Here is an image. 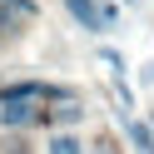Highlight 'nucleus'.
<instances>
[{"label":"nucleus","mask_w":154,"mask_h":154,"mask_svg":"<svg viewBox=\"0 0 154 154\" xmlns=\"http://www.w3.org/2000/svg\"><path fill=\"white\" fill-rule=\"evenodd\" d=\"M40 119H45V109H40V104H30V100H15V104H0V129H10V134L30 129V124H40Z\"/></svg>","instance_id":"obj_1"},{"label":"nucleus","mask_w":154,"mask_h":154,"mask_svg":"<svg viewBox=\"0 0 154 154\" xmlns=\"http://www.w3.org/2000/svg\"><path fill=\"white\" fill-rule=\"evenodd\" d=\"M65 10H70V20L80 25V30L90 35H104V20H100V0H60Z\"/></svg>","instance_id":"obj_2"},{"label":"nucleus","mask_w":154,"mask_h":154,"mask_svg":"<svg viewBox=\"0 0 154 154\" xmlns=\"http://www.w3.org/2000/svg\"><path fill=\"white\" fill-rule=\"evenodd\" d=\"M119 124H124V139L134 144V154H154V124H144V119H129L124 109H119Z\"/></svg>","instance_id":"obj_3"},{"label":"nucleus","mask_w":154,"mask_h":154,"mask_svg":"<svg viewBox=\"0 0 154 154\" xmlns=\"http://www.w3.org/2000/svg\"><path fill=\"white\" fill-rule=\"evenodd\" d=\"M45 119H50V124H55V129H60V134H70L75 124L85 119V104H80V100H60V104H55V109H45Z\"/></svg>","instance_id":"obj_4"},{"label":"nucleus","mask_w":154,"mask_h":154,"mask_svg":"<svg viewBox=\"0 0 154 154\" xmlns=\"http://www.w3.org/2000/svg\"><path fill=\"white\" fill-rule=\"evenodd\" d=\"M45 154H85V139L80 134H55V139L45 144Z\"/></svg>","instance_id":"obj_5"},{"label":"nucleus","mask_w":154,"mask_h":154,"mask_svg":"<svg viewBox=\"0 0 154 154\" xmlns=\"http://www.w3.org/2000/svg\"><path fill=\"white\" fill-rule=\"evenodd\" d=\"M100 60H104V70L114 75V85H119V80H124V55L114 50V45H104V50H100Z\"/></svg>","instance_id":"obj_6"},{"label":"nucleus","mask_w":154,"mask_h":154,"mask_svg":"<svg viewBox=\"0 0 154 154\" xmlns=\"http://www.w3.org/2000/svg\"><path fill=\"white\" fill-rule=\"evenodd\" d=\"M100 20H104V30L119 25V5H114V0H100Z\"/></svg>","instance_id":"obj_7"},{"label":"nucleus","mask_w":154,"mask_h":154,"mask_svg":"<svg viewBox=\"0 0 154 154\" xmlns=\"http://www.w3.org/2000/svg\"><path fill=\"white\" fill-rule=\"evenodd\" d=\"M5 154H30V144H25L20 134H10V139H5Z\"/></svg>","instance_id":"obj_8"},{"label":"nucleus","mask_w":154,"mask_h":154,"mask_svg":"<svg viewBox=\"0 0 154 154\" xmlns=\"http://www.w3.org/2000/svg\"><path fill=\"white\" fill-rule=\"evenodd\" d=\"M94 154H119V144H114V139H100V144H94Z\"/></svg>","instance_id":"obj_9"},{"label":"nucleus","mask_w":154,"mask_h":154,"mask_svg":"<svg viewBox=\"0 0 154 154\" xmlns=\"http://www.w3.org/2000/svg\"><path fill=\"white\" fill-rule=\"evenodd\" d=\"M139 85H154V65H139Z\"/></svg>","instance_id":"obj_10"},{"label":"nucleus","mask_w":154,"mask_h":154,"mask_svg":"<svg viewBox=\"0 0 154 154\" xmlns=\"http://www.w3.org/2000/svg\"><path fill=\"white\" fill-rule=\"evenodd\" d=\"M124 5H129V10H139V5H144V0H124Z\"/></svg>","instance_id":"obj_11"}]
</instances>
